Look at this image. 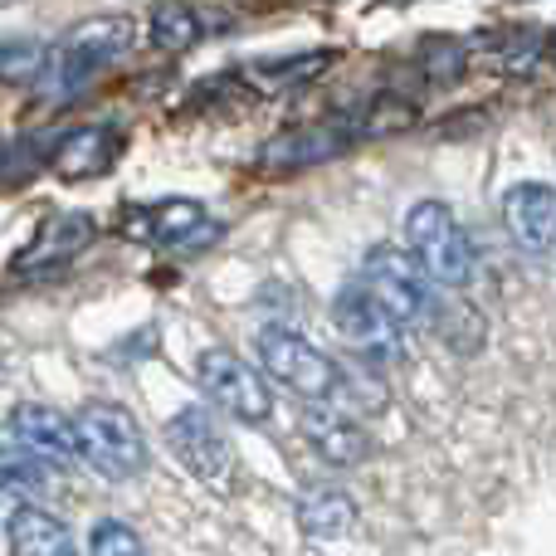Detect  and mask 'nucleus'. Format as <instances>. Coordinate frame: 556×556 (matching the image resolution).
I'll return each instance as SVG.
<instances>
[{"instance_id":"nucleus-1","label":"nucleus","mask_w":556,"mask_h":556,"mask_svg":"<svg viewBox=\"0 0 556 556\" xmlns=\"http://www.w3.org/2000/svg\"><path fill=\"white\" fill-rule=\"evenodd\" d=\"M132 39H137V25L127 15H93V20H84V25H74L54 49H49L45 74H39L35 84L45 88L49 98L84 93L88 78H98L108 64H117V59L132 49Z\"/></svg>"},{"instance_id":"nucleus-2","label":"nucleus","mask_w":556,"mask_h":556,"mask_svg":"<svg viewBox=\"0 0 556 556\" xmlns=\"http://www.w3.org/2000/svg\"><path fill=\"white\" fill-rule=\"evenodd\" d=\"M356 283L371 298H381L405 327H430L440 317V298H434V278L425 274V264L410 250H395V244H376L366 250Z\"/></svg>"},{"instance_id":"nucleus-3","label":"nucleus","mask_w":556,"mask_h":556,"mask_svg":"<svg viewBox=\"0 0 556 556\" xmlns=\"http://www.w3.org/2000/svg\"><path fill=\"white\" fill-rule=\"evenodd\" d=\"M405 250L425 264L440 288H464L473 278V244L444 201H420L405 215Z\"/></svg>"},{"instance_id":"nucleus-4","label":"nucleus","mask_w":556,"mask_h":556,"mask_svg":"<svg viewBox=\"0 0 556 556\" xmlns=\"http://www.w3.org/2000/svg\"><path fill=\"white\" fill-rule=\"evenodd\" d=\"M78 420V459L98 473V479H132L147 464V444L137 420L123 410V405H84L74 415Z\"/></svg>"},{"instance_id":"nucleus-5","label":"nucleus","mask_w":556,"mask_h":556,"mask_svg":"<svg viewBox=\"0 0 556 556\" xmlns=\"http://www.w3.org/2000/svg\"><path fill=\"white\" fill-rule=\"evenodd\" d=\"M260 366L274 376L283 391L298 401H337L342 395V371L327 352H317L307 337L288 332V327H269L260 337Z\"/></svg>"},{"instance_id":"nucleus-6","label":"nucleus","mask_w":556,"mask_h":556,"mask_svg":"<svg viewBox=\"0 0 556 556\" xmlns=\"http://www.w3.org/2000/svg\"><path fill=\"white\" fill-rule=\"evenodd\" d=\"M195 381H201L205 401H211L215 410H225L230 420L260 425V420L274 415V395H269V386H264V376L254 371L250 362H240L235 352H225V346L201 352V362H195Z\"/></svg>"},{"instance_id":"nucleus-7","label":"nucleus","mask_w":556,"mask_h":556,"mask_svg":"<svg viewBox=\"0 0 556 556\" xmlns=\"http://www.w3.org/2000/svg\"><path fill=\"white\" fill-rule=\"evenodd\" d=\"M332 323L356 352L376 356V362H395V356H401V327L405 323L381 303V298L366 293L362 283H346L342 293H337Z\"/></svg>"},{"instance_id":"nucleus-8","label":"nucleus","mask_w":556,"mask_h":556,"mask_svg":"<svg viewBox=\"0 0 556 556\" xmlns=\"http://www.w3.org/2000/svg\"><path fill=\"white\" fill-rule=\"evenodd\" d=\"M166 444L195 479L215 483V489L230 479V440L220 434L215 415L201 410V405H186V410H176L166 420Z\"/></svg>"},{"instance_id":"nucleus-9","label":"nucleus","mask_w":556,"mask_h":556,"mask_svg":"<svg viewBox=\"0 0 556 556\" xmlns=\"http://www.w3.org/2000/svg\"><path fill=\"white\" fill-rule=\"evenodd\" d=\"M356 137V123L346 117H327V123H303V127H283L278 137H269L260 152V162L269 172H307V166L332 162L337 152H346Z\"/></svg>"},{"instance_id":"nucleus-10","label":"nucleus","mask_w":556,"mask_h":556,"mask_svg":"<svg viewBox=\"0 0 556 556\" xmlns=\"http://www.w3.org/2000/svg\"><path fill=\"white\" fill-rule=\"evenodd\" d=\"M503 225L528 254L556 250V191L542 181H518L503 195Z\"/></svg>"},{"instance_id":"nucleus-11","label":"nucleus","mask_w":556,"mask_h":556,"mask_svg":"<svg viewBox=\"0 0 556 556\" xmlns=\"http://www.w3.org/2000/svg\"><path fill=\"white\" fill-rule=\"evenodd\" d=\"M147 240L166 254H201L220 240V220H211L195 201H162L147 215Z\"/></svg>"},{"instance_id":"nucleus-12","label":"nucleus","mask_w":556,"mask_h":556,"mask_svg":"<svg viewBox=\"0 0 556 556\" xmlns=\"http://www.w3.org/2000/svg\"><path fill=\"white\" fill-rule=\"evenodd\" d=\"M98 225L88 220V215H49L45 225H39V235L25 244V254H20L15 269L20 274H45V269H64L68 260H78V254L93 244Z\"/></svg>"},{"instance_id":"nucleus-13","label":"nucleus","mask_w":556,"mask_h":556,"mask_svg":"<svg viewBox=\"0 0 556 556\" xmlns=\"http://www.w3.org/2000/svg\"><path fill=\"white\" fill-rule=\"evenodd\" d=\"M303 434H307V444H313L327 464H342V469H352V464H362L366 454H371V434H366L346 410H332L327 401L307 405Z\"/></svg>"},{"instance_id":"nucleus-14","label":"nucleus","mask_w":556,"mask_h":556,"mask_svg":"<svg viewBox=\"0 0 556 556\" xmlns=\"http://www.w3.org/2000/svg\"><path fill=\"white\" fill-rule=\"evenodd\" d=\"M10 440L29 444V450L45 454L49 464L78 459V420L49 410V405H20V410L10 415Z\"/></svg>"},{"instance_id":"nucleus-15","label":"nucleus","mask_w":556,"mask_h":556,"mask_svg":"<svg viewBox=\"0 0 556 556\" xmlns=\"http://www.w3.org/2000/svg\"><path fill=\"white\" fill-rule=\"evenodd\" d=\"M5 547L10 556H78L64 522L54 513L35 508V503H20L5 518Z\"/></svg>"},{"instance_id":"nucleus-16","label":"nucleus","mask_w":556,"mask_h":556,"mask_svg":"<svg viewBox=\"0 0 556 556\" xmlns=\"http://www.w3.org/2000/svg\"><path fill=\"white\" fill-rule=\"evenodd\" d=\"M113 156H117V132H108V127H74L68 137L54 142L49 166H54L64 181H84V176L108 172Z\"/></svg>"},{"instance_id":"nucleus-17","label":"nucleus","mask_w":556,"mask_h":556,"mask_svg":"<svg viewBox=\"0 0 556 556\" xmlns=\"http://www.w3.org/2000/svg\"><path fill=\"white\" fill-rule=\"evenodd\" d=\"M298 528L317 542H337L356 528V503L346 498L342 489L317 483V489H307L303 498H298Z\"/></svg>"},{"instance_id":"nucleus-18","label":"nucleus","mask_w":556,"mask_h":556,"mask_svg":"<svg viewBox=\"0 0 556 556\" xmlns=\"http://www.w3.org/2000/svg\"><path fill=\"white\" fill-rule=\"evenodd\" d=\"M49 483H54V473H49L45 454H35L29 444H20V440L0 444V498L39 503L49 493Z\"/></svg>"},{"instance_id":"nucleus-19","label":"nucleus","mask_w":556,"mask_h":556,"mask_svg":"<svg viewBox=\"0 0 556 556\" xmlns=\"http://www.w3.org/2000/svg\"><path fill=\"white\" fill-rule=\"evenodd\" d=\"M332 49H307V54H283V59H260V64L244 68V78H250L260 93H288V88H303L313 84V78H323L327 68H332Z\"/></svg>"},{"instance_id":"nucleus-20","label":"nucleus","mask_w":556,"mask_h":556,"mask_svg":"<svg viewBox=\"0 0 556 556\" xmlns=\"http://www.w3.org/2000/svg\"><path fill=\"white\" fill-rule=\"evenodd\" d=\"M205 35L201 10L186 5V0H156L152 5V45L166 49V54H186L195 49Z\"/></svg>"},{"instance_id":"nucleus-21","label":"nucleus","mask_w":556,"mask_h":556,"mask_svg":"<svg viewBox=\"0 0 556 556\" xmlns=\"http://www.w3.org/2000/svg\"><path fill=\"white\" fill-rule=\"evenodd\" d=\"M49 49L35 45V39H0V78L5 84H20V78H39L45 74Z\"/></svg>"},{"instance_id":"nucleus-22","label":"nucleus","mask_w":556,"mask_h":556,"mask_svg":"<svg viewBox=\"0 0 556 556\" xmlns=\"http://www.w3.org/2000/svg\"><path fill=\"white\" fill-rule=\"evenodd\" d=\"M88 556H147V547L127 522L103 518V522H93V532H88Z\"/></svg>"},{"instance_id":"nucleus-23","label":"nucleus","mask_w":556,"mask_h":556,"mask_svg":"<svg viewBox=\"0 0 556 556\" xmlns=\"http://www.w3.org/2000/svg\"><path fill=\"white\" fill-rule=\"evenodd\" d=\"M552 64H556V35H552Z\"/></svg>"}]
</instances>
